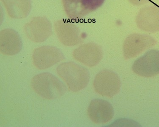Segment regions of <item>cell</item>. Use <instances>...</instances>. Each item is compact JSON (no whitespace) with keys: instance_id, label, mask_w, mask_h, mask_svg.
<instances>
[{"instance_id":"obj_3","label":"cell","mask_w":159,"mask_h":127,"mask_svg":"<svg viewBox=\"0 0 159 127\" xmlns=\"http://www.w3.org/2000/svg\"><path fill=\"white\" fill-rule=\"evenodd\" d=\"M93 86L95 91L100 95L111 98L120 91L121 82L116 72L111 70H103L96 75Z\"/></svg>"},{"instance_id":"obj_11","label":"cell","mask_w":159,"mask_h":127,"mask_svg":"<svg viewBox=\"0 0 159 127\" xmlns=\"http://www.w3.org/2000/svg\"><path fill=\"white\" fill-rule=\"evenodd\" d=\"M88 114L90 119L94 123L105 124L110 122L113 117V107L106 100L94 99L89 105Z\"/></svg>"},{"instance_id":"obj_2","label":"cell","mask_w":159,"mask_h":127,"mask_svg":"<svg viewBox=\"0 0 159 127\" xmlns=\"http://www.w3.org/2000/svg\"><path fill=\"white\" fill-rule=\"evenodd\" d=\"M57 72L70 90L73 92L85 88L90 81V75L88 69L74 62L61 64L57 68Z\"/></svg>"},{"instance_id":"obj_10","label":"cell","mask_w":159,"mask_h":127,"mask_svg":"<svg viewBox=\"0 0 159 127\" xmlns=\"http://www.w3.org/2000/svg\"><path fill=\"white\" fill-rule=\"evenodd\" d=\"M74 59L87 66L97 65L103 57L102 48L97 44L90 42L81 45L73 51Z\"/></svg>"},{"instance_id":"obj_5","label":"cell","mask_w":159,"mask_h":127,"mask_svg":"<svg viewBox=\"0 0 159 127\" xmlns=\"http://www.w3.org/2000/svg\"><path fill=\"white\" fill-rule=\"evenodd\" d=\"M65 59L63 53L54 46H42L35 49L32 54L34 64L41 70L48 68Z\"/></svg>"},{"instance_id":"obj_12","label":"cell","mask_w":159,"mask_h":127,"mask_svg":"<svg viewBox=\"0 0 159 127\" xmlns=\"http://www.w3.org/2000/svg\"><path fill=\"white\" fill-rule=\"evenodd\" d=\"M23 42L20 36L12 29L7 28L0 32V51L7 56H13L20 52Z\"/></svg>"},{"instance_id":"obj_14","label":"cell","mask_w":159,"mask_h":127,"mask_svg":"<svg viewBox=\"0 0 159 127\" xmlns=\"http://www.w3.org/2000/svg\"><path fill=\"white\" fill-rule=\"evenodd\" d=\"M128 1L133 5L141 6L146 4L150 0H128Z\"/></svg>"},{"instance_id":"obj_9","label":"cell","mask_w":159,"mask_h":127,"mask_svg":"<svg viewBox=\"0 0 159 127\" xmlns=\"http://www.w3.org/2000/svg\"><path fill=\"white\" fill-rule=\"evenodd\" d=\"M54 30L59 40L65 46H75L83 42V37L78 28L66 20L56 22Z\"/></svg>"},{"instance_id":"obj_8","label":"cell","mask_w":159,"mask_h":127,"mask_svg":"<svg viewBox=\"0 0 159 127\" xmlns=\"http://www.w3.org/2000/svg\"><path fill=\"white\" fill-rule=\"evenodd\" d=\"M155 45V40L151 37L140 33L129 36L123 45L124 55L126 59H132Z\"/></svg>"},{"instance_id":"obj_1","label":"cell","mask_w":159,"mask_h":127,"mask_svg":"<svg viewBox=\"0 0 159 127\" xmlns=\"http://www.w3.org/2000/svg\"><path fill=\"white\" fill-rule=\"evenodd\" d=\"M31 85L37 94L46 100L59 99L67 91L65 84L49 72H42L34 76Z\"/></svg>"},{"instance_id":"obj_13","label":"cell","mask_w":159,"mask_h":127,"mask_svg":"<svg viewBox=\"0 0 159 127\" xmlns=\"http://www.w3.org/2000/svg\"><path fill=\"white\" fill-rule=\"evenodd\" d=\"M8 15L14 19H23L30 14L32 9L31 0H1Z\"/></svg>"},{"instance_id":"obj_4","label":"cell","mask_w":159,"mask_h":127,"mask_svg":"<svg viewBox=\"0 0 159 127\" xmlns=\"http://www.w3.org/2000/svg\"><path fill=\"white\" fill-rule=\"evenodd\" d=\"M64 9L70 19L77 20L102 6L105 0H61Z\"/></svg>"},{"instance_id":"obj_6","label":"cell","mask_w":159,"mask_h":127,"mask_svg":"<svg viewBox=\"0 0 159 127\" xmlns=\"http://www.w3.org/2000/svg\"><path fill=\"white\" fill-rule=\"evenodd\" d=\"M24 31L28 38L35 42H43L52 35V25L46 17H36L25 24Z\"/></svg>"},{"instance_id":"obj_7","label":"cell","mask_w":159,"mask_h":127,"mask_svg":"<svg viewBox=\"0 0 159 127\" xmlns=\"http://www.w3.org/2000/svg\"><path fill=\"white\" fill-rule=\"evenodd\" d=\"M132 70L136 74L142 77H151L159 75V51L147 52L134 62Z\"/></svg>"}]
</instances>
